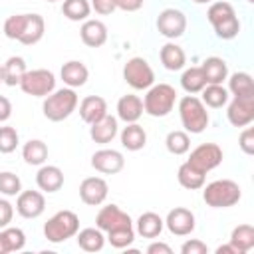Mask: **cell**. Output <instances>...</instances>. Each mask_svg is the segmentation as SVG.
<instances>
[{
    "mask_svg": "<svg viewBox=\"0 0 254 254\" xmlns=\"http://www.w3.org/2000/svg\"><path fill=\"white\" fill-rule=\"evenodd\" d=\"M79 105V97L75 93L73 87H62V89H54L50 95L44 97V117L48 121L60 123L64 119H67Z\"/></svg>",
    "mask_w": 254,
    "mask_h": 254,
    "instance_id": "1",
    "label": "cell"
},
{
    "mask_svg": "<svg viewBox=\"0 0 254 254\" xmlns=\"http://www.w3.org/2000/svg\"><path fill=\"white\" fill-rule=\"evenodd\" d=\"M179 117H181V123L185 127V131L192 133V135L202 133L208 127V121H210L206 105L196 95H190V93L179 99Z\"/></svg>",
    "mask_w": 254,
    "mask_h": 254,
    "instance_id": "2",
    "label": "cell"
},
{
    "mask_svg": "<svg viewBox=\"0 0 254 254\" xmlns=\"http://www.w3.org/2000/svg\"><path fill=\"white\" fill-rule=\"evenodd\" d=\"M242 198V190L238 183L230 179H216L202 187V200L210 208H228L234 206Z\"/></svg>",
    "mask_w": 254,
    "mask_h": 254,
    "instance_id": "3",
    "label": "cell"
},
{
    "mask_svg": "<svg viewBox=\"0 0 254 254\" xmlns=\"http://www.w3.org/2000/svg\"><path fill=\"white\" fill-rule=\"evenodd\" d=\"M177 103V91L169 83H153L143 97V111L151 117H167Z\"/></svg>",
    "mask_w": 254,
    "mask_h": 254,
    "instance_id": "4",
    "label": "cell"
},
{
    "mask_svg": "<svg viewBox=\"0 0 254 254\" xmlns=\"http://www.w3.org/2000/svg\"><path fill=\"white\" fill-rule=\"evenodd\" d=\"M77 230H79V216L73 210H58L44 224V236L48 238V242H54V244L73 238Z\"/></svg>",
    "mask_w": 254,
    "mask_h": 254,
    "instance_id": "5",
    "label": "cell"
},
{
    "mask_svg": "<svg viewBox=\"0 0 254 254\" xmlns=\"http://www.w3.org/2000/svg\"><path fill=\"white\" fill-rule=\"evenodd\" d=\"M123 79L129 87L141 91V89H149L155 83V71L149 65V62L145 58H131L125 62L123 65Z\"/></svg>",
    "mask_w": 254,
    "mask_h": 254,
    "instance_id": "6",
    "label": "cell"
},
{
    "mask_svg": "<svg viewBox=\"0 0 254 254\" xmlns=\"http://www.w3.org/2000/svg\"><path fill=\"white\" fill-rule=\"evenodd\" d=\"M20 89L32 97H46L56 89V75L44 67L28 69L20 81Z\"/></svg>",
    "mask_w": 254,
    "mask_h": 254,
    "instance_id": "7",
    "label": "cell"
},
{
    "mask_svg": "<svg viewBox=\"0 0 254 254\" xmlns=\"http://www.w3.org/2000/svg\"><path fill=\"white\" fill-rule=\"evenodd\" d=\"M222 149L216 143H200L198 147H194L187 159V163L190 167H194L200 173H208L212 169H216L222 163Z\"/></svg>",
    "mask_w": 254,
    "mask_h": 254,
    "instance_id": "8",
    "label": "cell"
},
{
    "mask_svg": "<svg viewBox=\"0 0 254 254\" xmlns=\"http://www.w3.org/2000/svg\"><path fill=\"white\" fill-rule=\"evenodd\" d=\"M157 30L161 36H165L169 40L181 38L187 30V16L177 8H165L157 16Z\"/></svg>",
    "mask_w": 254,
    "mask_h": 254,
    "instance_id": "9",
    "label": "cell"
},
{
    "mask_svg": "<svg viewBox=\"0 0 254 254\" xmlns=\"http://www.w3.org/2000/svg\"><path fill=\"white\" fill-rule=\"evenodd\" d=\"M95 226L103 232H109V230H117V228H127V226H133V220L131 216L121 210L117 204H105L99 208L97 216H95Z\"/></svg>",
    "mask_w": 254,
    "mask_h": 254,
    "instance_id": "10",
    "label": "cell"
},
{
    "mask_svg": "<svg viewBox=\"0 0 254 254\" xmlns=\"http://www.w3.org/2000/svg\"><path fill=\"white\" fill-rule=\"evenodd\" d=\"M226 117H228L230 125H234V127H246V125H250L254 121V95L234 97L228 103Z\"/></svg>",
    "mask_w": 254,
    "mask_h": 254,
    "instance_id": "11",
    "label": "cell"
},
{
    "mask_svg": "<svg viewBox=\"0 0 254 254\" xmlns=\"http://www.w3.org/2000/svg\"><path fill=\"white\" fill-rule=\"evenodd\" d=\"M109 194V185L101 177H87L79 185V198L89 206H99Z\"/></svg>",
    "mask_w": 254,
    "mask_h": 254,
    "instance_id": "12",
    "label": "cell"
},
{
    "mask_svg": "<svg viewBox=\"0 0 254 254\" xmlns=\"http://www.w3.org/2000/svg\"><path fill=\"white\" fill-rule=\"evenodd\" d=\"M165 226L175 236H189L196 226V218H194L192 210H189L185 206H175L173 210H169V214L165 218Z\"/></svg>",
    "mask_w": 254,
    "mask_h": 254,
    "instance_id": "13",
    "label": "cell"
},
{
    "mask_svg": "<svg viewBox=\"0 0 254 254\" xmlns=\"http://www.w3.org/2000/svg\"><path fill=\"white\" fill-rule=\"evenodd\" d=\"M46 210V196L40 190H20L16 198V212L22 218H38Z\"/></svg>",
    "mask_w": 254,
    "mask_h": 254,
    "instance_id": "14",
    "label": "cell"
},
{
    "mask_svg": "<svg viewBox=\"0 0 254 254\" xmlns=\"http://www.w3.org/2000/svg\"><path fill=\"white\" fill-rule=\"evenodd\" d=\"M91 167L103 175H115L125 167L123 153L117 149H99L91 155Z\"/></svg>",
    "mask_w": 254,
    "mask_h": 254,
    "instance_id": "15",
    "label": "cell"
},
{
    "mask_svg": "<svg viewBox=\"0 0 254 254\" xmlns=\"http://www.w3.org/2000/svg\"><path fill=\"white\" fill-rule=\"evenodd\" d=\"M79 38L87 48H101L107 42V26L101 20L87 18L79 28Z\"/></svg>",
    "mask_w": 254,
    "mask_h": 254,
    "instance_id": "16",
    "label": "cell"
},
{
    "mask_svg": "<svg viewBox=\"0 0 254 254\" xmlns=\"http://www.w3.org/2000/svg\"><path fill=\"white\" fill-rule=\"evenodd\" d=\"M36 185L44 192H58L64 187V171L56 165H42L36 173Z\"/></svg>",
    "mask_w": 254,
    "mask_h": 254,
    "instance_id": "17",
    "label": "cell"
},
{
    "mask_svg": "<svg viewBox=\"0 0 254 254\" xmlns=\"http://www.w3.org/2000/svg\"><path fill=\"white\" fill-rule=\"evenodd\" d=\"M143 99L135 93H127L121 95L117 101V119L125 121V123H137L143 115Z\"/></svg>",
    "mask_w": 254,
    "mask_h": 254,
    "instance_id": "18",
    "label": "cell"
},
{
    "mask_svg": "<svg viewBox=\"0 0 254 254\" xmlns=\"http://www.w3.org/2000/svg\"><path fill=\"white\" fill-rule=\"evenodd\" d=\"M107 115V101L99 95H87L79 101V117L83 123L91 125Z\"/></svg>",
    "mask_w": 254,
    "mask_h": 254,
    "instance_id": "19",
    "label": "cell"
},
{
    "mask_svg": "<svg viewBox=\"0 0 254 254\" xmlns=\"http://www.w3.org/2000/svg\"><path fill=\"white\" fill-rule=\"evenodd\" d=\"M117 131H119L117 117H113L109 113L103 119H99V121H95V123L89 125V137L93 139V143H99V145L111 143L117 137Z\"/></svg>",
    "mask_w": 254,
    "mask_h": 254,
    "instance_id": "20",
    "label": "cell"
},
{
    "mask_svg": "<svg viewBox=\"0 0 254 254\" xmlns=\"http://www.w3.org/2000/svg\"><path fill=\"white\" fill-rule=\"evenodd\" d=\"M60 77L64 79V83H65L67 87H73V89H75V87L85 85V81H87V77H89V69L85 67L83 62H79V60H69V62H65V64L62 65Z\"/></svg>",
    "mask_w": 254,
    "mask_h": 254,
    "instance_id": "21",
    "label": "cell"
},
{
    "mask_svg": "<svg viewBox=\"0 0 254 254\" xmlns=\"http://www.w3.org/2000/svg\"><path fill=\"white\" fill-rule=\"evenodd\" d=\"M46 32V22L40 14H26V22H24V30L20 36V44L24 46H34L44 38Z\"/></svg>",
    "mask_w": 254,
    "mask_h": 254,
    "instance_id": "22",
    "label": "cell"
},
{
    "mask_svg": "<svg viewBox=\"0 0 254 254\" xmlns=\"http://www.w3.org/2000/svg\"><path fill=\"white\" fill-rule=\"evenodd\" d=\"M159 60H161V64H163L165 69H169V71H179V69H183L185 64H187V54H185V50H183L181 46H177L175 42H167V44L161 48V52H159Z\"/></svg>",
    "mask_w": 254,
    "mask_h": 254,
    "instance_id": "23",
    "label": "cell"
},
{
    "mask_svg": "<svg viewBox=\"0 0 254 254\" xmlns=\"http://www.w3.org/2000/svg\"><path fill=\"white\" fill-rule=\"evenodd\" d=\"M165 228V220L157 212H143L135 222V232L143 238H157Z\"/></svg>",
    "mask_w": 254,
    "mask_h": 254,
    "instance_id": "24",
    "label": "cell"
},
{
    "mask_svg": "<svg viewBox=\"0 0 254 254\" xmlns=\"http://www.w3.org/2000/svg\"><path fill=\"white\" fill-rule=\"evenodd\" d=\"M119 137H121V145L127 151H141L147 145V133L139 123H125Z\"/></svg>",
    "mask_w": 254,
    "mask_h": 254,
    "instance_id": "25",
    "label": "cell"
},
{
    "mask_svg": "<svg viewBox=\"0 0 254 254\" xmlns=\"http://www.w3.org/2000/svg\"><path fill=\"white\" fill-rule=\"evenodd\" d=\"M202 73H204V79L206 83H222L226 77H228V65L222 58L218 56H210L202 62L200 65Z\"/></svg>",
    "mask_w": 254,
    "mask_h": 254,
    "instance_id": "26",
    "label": "cell"
},
{
    "mask_svg": "<svg viewBox=\"0 0 254 254\" xmlns=\"http://www.w3.org/2000/svg\"><path fill=\"white\" fill-rule=\"evenodd\" d=\"M22 159L32 167H42L48 161V145L42 139H30L22 147Z\"/></svg>",
    "mask_w": 254,
    "mask_h": 254,
    "instance_id": "27",
    "label": "cell"
},
{
    "mask_svg": "<svg viewBox=\"0 0 254 254\" xmlns=\"http://www.w3.org/2000/svg\"><path fill=\"white\" fill-rule=\"evenodd\" d=\"M228 242L236 248L238 254H246L248 250L254 248V226L252 224H238L232 228Z\"/></svg>",
    "mask_w": 254,
    "mask_h": 254,
    "instance_id": "28",
    "label": "cell"
},
{
    "mask_svg": "<svg viewBox=\"0 0 254 254\" xmlns=\"http://www.w3.org/2000/svg\"><path fill=\"white\" fill-rule=\"evenodd\" d=\"M75 240H77V246L85 252H99L103 246H105V236H103V230H99L97 226L93 228H83V230H77L75 234Z\"/></svg>",
    "mask_w": 254,
    "mask_h": 254,
    "instance_id": "29",
    "label": "cell"
},
{
    "mask_svg": "<svg viewBox=\"0 0 254 254\" xmlns=\"http://www.w3.org/2000/svg\"><path fill=\"white\" fill-rule=\"evenodd\" d=\"M200 93H202V99L200 101L206 107H212V109L224 107L228 103V99H230V93H228V89L222 83H206Z\"/></svg>",
    "mask_w": 254,
    "mask_h": 254,
    "instance_id": "30",
    "label": "cell"
},
{
    "mask_svg": "<svg viewBox=\"0 0 254 254\" xmlns=\"http://www.w3.org/2000/svg\"><path fill=\"white\" fill-rule=\"evenodd\" d=\"M2 69H4V83L14 87V85H20L24 73L28 71L26 67V60L22 56H12L8 58L4 64H2Z\"/></svg>",
    "mask_w": 254,
    "mask_h": 254,
    "instance_id": "31",
    "label": "cell"
},
{
    "mask_svg": "<svg viewBox=\"0 0 254 254\" xmlns=\"http://www.w3.org/2000/svg\"><path fill=\"white\" fill-rule=\"evenodd\" d=\"M177 179H179V185H181V187H185V189H189V190H198V189L204 187L206 175L200 173V171H196L194 167H190V165L185 161V163L179 167V171H177Z\"/></svg>",
    "mask_w": 254,
    "mask_h": 254,
    "instance_id": "32",
    "label": "cell"
},
{
    "mask_svg": "<svg viewBox=\"0 0 254 254\" xmlns=\"http://www.w3.org/2000/svg\"><path fill=\"white\" fill-rule=\"evenodd\" d=\"M226 79H228V93H232L234 97L254 95V83H252V75L250 73L236 71Z\"/></svg>",
    "mask_w": 254,
    "mask_h": 254,
    "instance_id": "33",
    "label": "cell"
},
{
    "mask_svg": "<svg viewBox=\"0 0 254 254\" xmlns=\"http://www.w3.org/2000/svg\"><path fill=\"white\" fill-rule=\"evenodd\" d=\"M62 14L71 22H83L91 14V4L89 0H64Z\"/></svg>",
    "mask_w": 254,
    "mask_h": 254,
    "instance_id": "34",
    "label": "cell"
},
{
    "mask_svg": "<svg viewBox=\"0 0 254 254\" xmlns=\"http://www.w3.org/2000/svg\"><path fill=\"white\" fill-rule=\"evenodd\" d=\"M204 85H206V79H204V73H202L200 65L198 67H187L183 71V75H181V87L187 93H190V95L200 93Z\"/></svg>",
    "mask_w": 254,
    "mask_h": 254,
    "instance_id": "35",
    "label": "cell"
},
{
    "mask_svg": "<svg viewBox=\"0 0 254 254\" xmlns=\"http://www.w3.org/2000/svg\"><path fill=\"white\" fill-rule=\"evenodd\" d=\"M165 147L171 155H185L190 149V137L187 131H181V129L171 131L165 139Z\"/></svg>",
    "mask_w": 254,
    "mask_h": 254,
    "instance_id": "36",
    "label": "cell"
},
{
    "mask_svg": "<svg viewBox=\"0 0 254 254\" xmlns=\"http://www.w3.org/2000/svg\"><path fill=\"white\" fill-rule=\"evenodd\" d=\"M212 30H214L216 38H220V40H234L238 36V32H240V20H238L236 14L234 16H228V18L216 22L212 26Z\"/></svg>",
    "mask_w": 254,
    "mask_h": 254,
    "instance_id": "37",
    "label": "cell"
},
{
    "mask_svg": "<svg viewBox=\"0 0 254 254\" xmlns=\"http://www.w3.org/2000/svg\"><path fill=\"white\" fill-rule=\"evenodd\" d=\"M0 232H2V238H4L8 254L10 252H18V250H22L26 246V234H24L22 228L6 226V228H0Z\"/></svg>",
    "mask_w": 254,
    "mask_h": 254,
    "instance_id": "38",
    "label": "cell"
},
{
    "mask_svg": "<svg viewBox=\"0 0 254 254\" xmlns=\"http://www.w3.org/2000/svg\"><path fill=\"white\" fill-rule=\"evenodd\" d=\"M105 240H107L113 248H117V250L127 248V246H131L133 240H135V228H133V226H127V228L109 230L107 236H105Z\"/></svg>",
    "mask_w": 254,
    "mask_h": 254,
    "instance_id": "39",
    "label": "cell"
},
{
    "mask_svg": "<svg viewBox=\"0 0 254 254\" xmlns=\"http://www.w3.org/2000/svg\"><path fill=\"white\" fill-rule=\"evenodd\" d=\"M234 14H236V12H234V6H232L230 2H226V0L210 2L208 10H206V18H208L210 26H214L216 22H220V20H224V18H228V16H234Z\"/></svg>",
    "mask_w": 254,
    "mask_h": 254,
    "instance_id": "40",
    "label": "cell"
},
{
    "mask_svg": "<svg viewBox=\"0 0 254 254\" xmlns=\"http://www.w3.org/2000/svg\"><path fill=\"white\" fill-rule=\"evenodd\" d=\"M20 143V135L14 127L10 125H2L0 127V153L2 155H8V153H14L16 147Z\"/></svg>",
    "mask_w": 254,
    "mask_h": 254,
    "instance_id": "41",
    "label": "cell"
},
{
    "mask_svg": "<svg viewBox=\"0 0 254 254\" xmlns=\"http://www.w3.org/2000/svg\"><path fill=\"white\" fill-rule=\"evenodd\" d=\"M22 190V181L18 175L10 173V171H2L0 173V192L6 196H18Z\"/></svg>",
    "mask_w": 254,
    "mask_h": 254,
    "instance_id": "42",
    "label": "cell"
},
{
    "mask_svg": "<svg viewBox=\"0 0 254 254\" xmlns=\"http://www.w3.org/2000/svg\"><path fill=\"white\" fill-rule=\"evenodd\" d=\"M24 22H26V14H12L6 18L4 22V36L10 40H20L22 30H24Z\"/></svg>",
    "mask_w": 254,
    "mask_h": 254,
    "instance_id": "43",
    "label": "cell"
},
{
    "mask_svg": "<svg viewBox=\"0 0 254 254\" xmlns=\"http://www.w3.org/2000/svg\"><path fill=\"white\" fill-rule=\"evenodd\" d=\"M238 145L246 155L254 153V127H244V131L238 135Z\"/></svg>",
    "mask_w": 254,
    "mask_h": 254,
    "instance_id": "44",
    "label": "cell"
},
{
    "mask_svg": "<svg viewBox=\"0 0 254 254\" xmlns=\"http://www.w3.org/2000/svg\"><path fill=\"white\" fill-rule=\"evenodd\" d=\"M12 218H14V204L6 198H0V228L10 226Z\"/></svg>",
    "mask_w": 254,
    "mask_h": 254,
    "instance_id": "45",
    "label": "cell"
},
{
    "mask_svg": "<svg viewBox=\"0 0 254 254\" xmlns=\"http://www.w3.org/2000/svg\"><path fill=\"white\" fill-rule=\"evenodd\" d=\"M181 252H183V254H206V252H208V246H206L202 240L190 238V240H187V242L181 246Z\"/></svg>",
    "mask_w": 254,
    "mask_h": 254,
    "instance_id": "46",
    "label": "cell"
},
{
    "mask_svg": "<svg viewBox=\"0 0 254 254\" xmlns=\"http://www.w3.org/2000/svg\"><path fill=\"white\" fill-rule=\"evenodd\" d=\"M89 4H91V10H95L101 16H107V14H111V12L117 10L115 0H91Z\"/></svg>",
    "mask_w": 254,
    "mask_h": 254,
    "instance_id": "47",
    "label": "cell"
},
{
    "mask_svg": "<svg viewBox=\"0 0 254 254\" xmlns=\"http://www.w3.org/2000/svg\"><path fill=\"white\" fill-rule=\"evenodd\" d=\"M145 4V0H115V6L123 12H137L141 10Z\"/></svg>",
    "mask_w": 254,
    "mask_h": 254,
    "instance_id": "48",
    "label": "cell"
},
{
    "mask_svg": "<svg viewBox=\"0 0 254 254\" xmlns=\"http://www.w3.org/2000/svg\"><path fill=\"white\" fill-rule=\"evenodd\" d=\"M10 117H12V103H10L8 97L0 95V123L8 121Z\"/></svg>",
    "mask_w": 254,
    "mask_h": 254,
    "instance_id": "49",
    "label": "cell"
},
{
    "mask_svg": "<svg viewBox=\"0 0 254 254\" xmlns=\"http://www.w3.org/2000/svg\"><path fill=\"white\" fill-rule=\"evenodd\" d=\"M147 254H173V248L165 242H151L147 246Z\"/></svg>",
    "mask_w": 254,
    "mask_h": 254,
    "instance_id": "50",
    "label": "cell"
},
{
    "mask_svg": "<svg viewBox=\"0 0 254 254\" xmlns=\"http://www.w3.org/2000/svg\"><path fill=\"white\" fill-rule=\"evenodd\" d=\"M216 254H238V252H236V248H234V246L228 242V244L218 246V248H216Z\"/></svg>",
    "mask_w": 254,
    "mask_h": 254,
    "instance_id": "51",
    "label": "cell"
},
{
    "mask_svg": "<svg viewBox=\"0 0 254 254\" xmlns=\"http://www.w3.org/2000/svg\"><path fill=\"white\" fill-rule=\"evenodd\" d=\"M0 254H8L6 244H4V238H2V232H0Z\"/></svg>",
    "mask_w": 254,
    "mask_h": 254,
    "instance_id": "52",
    "label": "cell"
},
{
    "mask_svg": "<svg viewBox=\"0 0 254 254\" xmlns=\"http://www.w3.org/2000/svg\"><path fill=\"white\" fill-rule=\"evenodd\" d=\"M0 83H4V69H2V64H0Z\"/></svg>",
    "mask_w": 254,
    "mask_h": 254,
    "instance_id": "53",
    "label": "cell"
},
{
    "mask_svg": "<svg viewBox=\"0 0 254 254\" xmlns=\"http://www.w3.org/2000/svg\"><path fill=\"white\" fill-rule=\"evenodd\" d=\"M192 2H196V4H210L212 0H192Z\"/></svg>",
    "mask_w": 254,
    "mask_h": 254,
    "instance_id": "54",
    "label": "cell"
},
{
    "mask_svg": "<svg viewBox=\"0 0 254 254\" xmlns=\"http://www.w3.org/2000/svg\"><path fill=\"white\" fill-rule=\"evenodd\" d=\"M246 2H248V4H254V0H246Z\"/></svg>",
    "mask_w": 254,
    "mask_h": 254,
    "instance_id": "55",
    "label": "cell"
},
{
    "mask_svg": "<svg viewBox=\"0 0 254 254\" xmlns=\"http://www.w3.org/2000/svg\"><path fill=\"white\" fill-rule=\"evenodd\" d=\"M46 2H58V0H46Z\"/></svg>",
    "mask_w": 254,
    "mask_h": 254,
    "instance_id": "56",
    "label": "cell"
}]
</instances>
